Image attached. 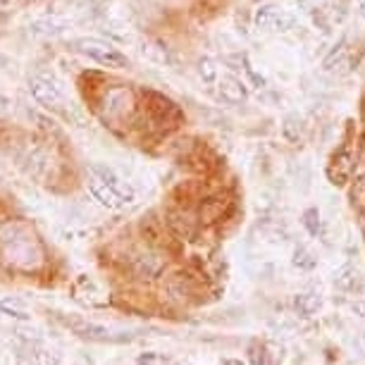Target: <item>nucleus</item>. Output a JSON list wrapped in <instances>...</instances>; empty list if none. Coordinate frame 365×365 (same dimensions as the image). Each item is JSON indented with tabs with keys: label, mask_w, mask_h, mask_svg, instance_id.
I'll use <instances>...</instances> for the list:
<instances>
[{
	"label": "nucleus",
	"mask_w": 365,
	"mask_h": 365,
	"mask_svg": "<svg viewBox=\"0 0 365 365\" xmlns=\"http://www.w3.org/2000/svg\"><path fill=\"white\" fill-rule=\"evenodd\" d=\"M5 108H8V98H5V96L0 93V113H3Z\"/></svg>",
	"instance_id": "obj_24"
},
{
	"label": "nucleus",
	"mask_w": 365,
	"mask_h": 365,
	"mask_svg": "<svg viewBox=\"0 0 365 365\" xmlns=\"http://www.w3.org/2000/svg\"><path fill=\"white\" fill-rule=\"evenodd\" d=\"M0 258L15 270L31 272L43 263V249L29 225L5 222L0 227Z\"/></svg>",
	"instance_id": "obj_1"
},
{
	"label": "nucleus",
	"mask_w": 365,
	"mask_h": 365,
	"mask_svg": "<svg viewBox=\"0 0 365 365\" xmlns=\"http://www.w3.org/2000/svg\"><path fill=\"white\" fill-rule=\"evenodd\" d=\"M29 93L34 96V101L43 108H58L63 103V91L48 77H31L29 79Z\"/></svg>",
	"instance_id": "obj_5"
},
{
	"label": "nucleus",
	"mask_w": 365,
	"mask_h": 365,
	"mask_svg": "<svg viewBox=\"0 0 365 365\" xmlns=\"http://www.w3.org/2000/svg\"><path fill=\"white\" fill-rule=\"evenodd\" d=\"M148 113L160 127H177L182 120L179 108L160 93H148Z\"/></svg>",
	"instance_id": "obj_4"
},
{
	"label": "nucleus",
	"mask_w": 365,
	"mask_h": 365,
	"mask_svg": "<svg viewBox=\"0 0 365 365\" xmlns=\"http://www.w3.org/2000/svg\"><path fill=\"white\" fill-rule=\"evenodd\" d=\"M110 5V0H91V10L96 15H101V12H106Z\"/></svg>",
	"instance_id": "obj_23"
},
{
	"label": "nucleus",
	"mask_w": 365,
	"mask_h": 365,
	"mask_svg": "<svg viewBox=\"0 0 365 365\" xmlns=\"http://www.w3.org/2000/svg\"><path fill=\"white\" fill-rule=\"evenodd\" d=\"M74 51L86 55V58H91L93 63L106 65V67H125L129 63L127 55H122L117 48H113L101 38H77L74 41Z\"/></svg>",
	"instance_id": "obj_2"
},
{
	"label": "nucleus",
	"mask_w": 365,
	"mask_h": 365,
	"mask_svg": "<svg viewBox=\"0 0 365 365\" xmlns=\"http://www.w3.org/2000/svg\"><path fill=\"white\" fill-rule=\"evenodd\" d=\"M358 10H361V15L365 17V0H358Z\"/></svg>",
	"instance_id": "obj_25"
},
{
	"label": "nucleus",
	"mask_w": 365,
	"mask_h": 365,
	"mask_svg": "<svg viewBox=\"0 0 365 365\" xmlns=\"http://www.w3.org/2000/svg\"><path fill=\"white\" fill-rule=\"evenodd\" d=\"M351 55H349V46H346V41H341L339 46L334 48L332 53L325 58V70L327 72H334V74H344V72H349L351 70Z\"/></svg>",
	"instance_id": "obj_11"
},
{
	"label": "nucleus",
	"mask_w": 365,
	"mask_h": 365,
	"mask_svg": "<svg viewBox=\"0 0 365 365\" xmlns=\"http://www.w3.org/2000/svg\"><path fill=\"white\" fill-rule=\"evenodd\" d=\"M65 29H70V19L60 15H46L38 17L36 22H31V31L38 34V36H58Z\"/></svg>",
	"instance_id": "obj_9"
},
{
	"label": "nucleus",
	"mask_w": 365,
	"mask_h": 365,
	"mask_svg": "<svg viewBox=\"0 0 365 365\" xmlns=\"http://www.w3.org/2000/svg\"><path fill=\"white\" fill-rule=\"evenodd\" d=\"M0 308H3V313L12 315V318H17V320H29L31 318L29 311H26V306L17 299H5L3 303H0Z\"/></svg>",
	"instance_id": "obj_15"
},
{
	"label": "nucleus",
	"mask_w": 365,
	"mask_h": 365,
	"mask_svg": "<svg viewBox=\"0 0 365 365\" xmlns=\"http://www.w3.org/2000/svg\"><path fill=\"white\" fill-rule=\"evenodd\" d=\"M139 365H168V361H165L163 356H158V354H148V356H143Z\"/></svg>",
	"instance_id": "obj_22"
},
{
	"label": "nucleus",
	"mask_w": 365,
	"mask_h": 365,
	"mask_svg": "<svg viewBox=\"0 0 365 365\" xmlns=\"http://www.w3.org/2000/svg\"><path fill=\"white\" fill-rule=\"evenodd\" d=\"M279 8H274V5H260L256 10V17H253V22H256V29L260 31H272V24H274V17H277Z\"/></svg>",
	"instance_id": "obj_13"
},
{
	"label": "nucleus",
	"mask_w": 365,
	"mask_h": 365,
	"mask_svg": "<svg viewBox=\"0 0 365 365\" xmlns=\"http://www.w3.org/2000/svg\"><path fill=\"white\" fill-rule=\"evenodd\" d=\"M354 155L349 150H339L332 158V168H329V177H332L334 184H346L351 175H354Z\"/></svg>",
	"instance_id": "obj_8"
},
{
	"label": "nucleus",
	"mask_w": 365,
	"mask_h": 365,
	"mask_svg": "<svg viewBox=\"0 0 365 365\" xmlns=\"http://www.w3.org/2000/svg\"><path fill=\"white\" fill-rule=\"evenodd\" d=\"M0 3H3V0H0Z\"/></svg>",
	"instance_id": "obj_26"
},
{
	"label": "nucleus",
	"mask_w": 365,
	"mask_h": 365,
	"mask_svg": "<svg viewBox=\"0 0 365 365\" xmlns=\"http://www.w3.org/2000/svg\"><path fill=\"white\" fill-rule=\"evenodd\" d=\"M294 265L301 267V270H311V267H315L313 253L308 251V249H303V246H299V249H296V253H294Z\"/></svg>",
	"instance_id": "obj_19"
},
{
	"label": "nucleus",
	"mask_w": 365,
	"mask_h": 365,
	"mask_svg": "<svg viewBox=\"0 0 365 365\" xmlns=\"http://www.w3.org/2000/svg\"><path fill=\"white\" fill-rule=\"evenodd\" d=\"M198 77H201L205 84H217L220 79V67H217V60L210 58V55H203L198 58Z\"/></svg>",
	"instance_id": "obj_12"
},
{
	"label": "nucleus",
	"mask_w": 365,
	"mask_h": 365,
	"mask_svg": "<svg viewBox=\"0 0 365 365\" xmlns=\"http://www.w3.org/2000/svg\"><path fill=\"white\" fill-rule=\"evenodd\" d=\"M294 24H296V19H294L292 12L279 10V12H277V17H274L272 31H277V34H287V31H292V29H294Z\"/></svg>",
	"instance_id": "obj_18"
},
{
	"label": "nucleus",
	"mask_w": 365,
	"mask_h": 365,
	"mask_svg": "<svg viewBox=\"0 0 365 365\" xmlns=\"http://www.w3.org/2000/svg\"><path fill=\"white\" fill-rule=\"evenodd\" d=\"M134 270L141 274V277H155L163 270V258L153 251H141L134 256Z\"/></svg>",
	"instance_id": "obj_10"
},
{
	"label": "nucleus",
	"mask_w": 365,
	"mask_h": 365,
	"mask_svg": "<svg viewBox=\"0 0 365 365\" xmlns=\"http://www.w3.org/2000/svg\"><path fill=\"white\" fill-rule=\"evenodd\" d=\"M354 203L365 212V177L354 184Z\"/></svg>",
	"instance_id": "obj_20"
},
{
	"label": "nucleus",
	"mask_w": 365,
	"mask_h": 365,
	"mask_svg": "<svg viewBox=\"0 0 365 365\" xmlns=\"http://www.w3.org/2000/svg\"><path fill=\"white\" fill-rule=\"evenodd\" d=\"M282 132L289 141H299V136L303 132V125H301V117L299 115H287L284 117V125H282Z\"/></svg>",
	"instance_id": "obj_17"
},
{
	"label": "nucleus",
	"mask_w": 365,
	"mask_h": 365,
	"mask_svg": "<svg viewBox=\"0 0 365 365\" xmlns=\"http://www.w3.org/2000/svg\"><path fill=\"white\" fill-rule=\"evenodd\" d=\"M215 86H217L220 98L227 101V103L246 101V84L239 77H234V74H222V77L217 79Z\"/></svg>",
	"instance_id": "obj_7"
},
{
	"label": "nucleus",
	"mask_w": 365,
	"mask_h": 365,
	"mask_svg": "<svg viewBox=\"0 0 365 365\" xmlns=\"http://www.w3.org/2000/svg\"><path fill=\"white\" fill-rule=\"evenodd\" d=\"M318 210H308L306 212V227L311 230V234H318L320 232V222H318Z\"/></svg>",
	"instance_id": "obj_21"
},
{
	"label": "nucleus",
	"mask_w": 365,
	"mask_h": 365,
	"mask_svg": "<svg viewBox=\"0 0 365 365\" xmlns=\"http://www.w3.org/2000/svg\"><path fill=\"white\" fill-rule=\"evenodd\" d=\"M294 306H296V311H299L301 315H311L313 311H318L320 299L315 294H301V296H296Z\"/></svg>",
	"instance_id": "obj_16"
},
{
	"label": "nucleus",
	"mask_w": 365,
	"mask_h": 365,
	"mask_svg": "<svg viewBox=\"0 0 365 365\" xmlns=\"http://www.w3.org/2000/svg\"><path fill=\"white\" fill-rule=\"evenodd\" d=\"M88 191H91V196L108 210H120L129 203V198L122 194V191H117L113 184L103 182V179L96 175L88 177Z\"/></svg>",
	"instance_id": "obj_3"
},
{
	"label": "nucleus",
	"mask_w": 365,
	"mask_h": 365,
	"mask_svg": "<svg viewBox=\"0 0 365 365\" xmlns=\"http://www.w3.org/2000/svg\"><path fill=\"white\" fill-rule=\"evenodd\" d=\"M132 106H134V101L127 88H110L106 93V98H103V110H106V115L110 120L125 117L129 110H132Z\"/></svg>",
	"instance_id": "obj_6"
},
{
	"label": "nucleus",
	"mask_w": 365,
	"mask_h": 365,
	"mask_svg": "<svg viewBox=\"0 0 365 365\" xmlns=\"http://www.w3.org/2000/svg\"><path fill=\"white\" fill-rule=\"evenodd\" d=\"M70 325L77 329L81 336H88V339H108V336H110V332L106 327H98V325H93V322L77 320V322H70Z\"/></svg>",
	"instance_id": "obj_14"
}]
</instances>
